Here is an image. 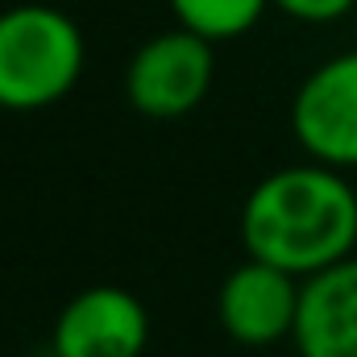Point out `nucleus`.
I'll return each mask as SVG.
<instances>
[{
    "instance_id": "1",
    "label": "nucleus",
    "mask_w": 357,
    "mask_h": 357,
    "mask_svg": "<svg viewBox=\"0 0 357 357\" xmlns=\"http://www.w3.org/2000/svg\"><path fill=\"white\" fill-rule=\"evenodd\" d=\"M245 258H258L295 278L345 262L357 250V191L345 171L295 162L270 171L241 208Z\"/></svg>"
},
{
    "instance_id": "2",
    "label": "nucleus",
    "mask_w": 357,
    "mask_h": 357,
    "mask_svg": "<svg viewBox=\"0 0 357 357\" xmlns=\"http://www.w3.org/2000/svg\"><path fill=\"white\" fill-rule=\"evenodd\" d=\"M88 67V42L71 13L54 4H13L0 13V108L42 112L67 100Z\"/></svg>"
},
{
    "instance_id": "8",
    "label": "nucleus",
    "mask_w": 357,
    "mask_h": 357,
    "mask_svg": "<svg viewBox=\"0 0 357 357\" xmlns=\"http://www.w3.org/2000/svg\"><path fill=\"white\" fill-rule=\"evenodd\" d=\"M167 4L183 29L208 42H233L250 33L270 8V0H167Z\"/></svg>"
},
{
    "instance_id": "6",
    "label": "nucleus",
    "mask_w": 357,
    "mask_h": 357,
    "mask_svg": "<svg viewBox=\"0 0 357 357\" xmlns=\"http://www.w3.org/2000/svg\"><path fill=\"white\" fill-rule=\"evenodd\" d=\"M146 345H150L146 303L112 282L84 287L79 295H71L50 333L54 357H142Z\"/></svg>"
},
{
    "instance_id": "7",
    "label": "nucleus",
    "mask_w": 357,
    "mask_h": 357,
    "mask_svg": "<svg viewBox=\"0 0 357 357\" xmlns=\"http://www.w3.org/2000/svg\"><path fill=\"white\" fill-rule=\"evenodd\" d=\"M291 345L299 357H357V254L303 278Z\"/></svg>"
},
{
    "instance_id": "5",
    "label": "nucleus",
    "mask_w": 357,
    "mask_h": 357,
    "mask_svg": "<svg viewBox=\"0 0 357 357\" xmlns=\"http://www.w3.org/2000/svg\"><path fill=\"white\" fill-rule=\"evenodd\" d=\"M299 299H303V278L266 266L258 258H245L225 274L216 291V316L229 341L245 349H270L295 337Z\"/></svg>"
},
{
    "instance_id": "9",
    "label": "nucleus",
    "mask_w": 357,
    "mask_h": 357,
    "mask_svg": "<svg viewBox=\"0 0 357 357\" xmlns=\"http://www.w3.org/2000/svg\"><path fill=\"white\" fill-rule=\"evenodd\" d=\"M270 8H278L282 17L303 21V25H333L354 13L357 0H270Z\"/></svg>"
},
{
    "instance_id": "3",
    "label": "nucleus",
    "mask_w": 357,
    "mask_h": 357,
    "mask_svg": "<svg viewBox=\"0 0 357 357\" xmlns=\"http://www.w3.org/2000/svg\"><path fill=\"white\" fill-rule=\"evenodd\" d=\"M216 79V42L191 29H162L146 38L125 67V100L150 121H178L204 104Z\"/></svg>"
},
{
    "instance_id": "4",
    "label": "nucleus",
    "mask_w": 357,
    "mask_h": 357,
    "mask_svg": "<svg viewBox=\"0 0 357 357\" xmlns=\"http://www.w3.org/2000/svg\"><path fill=\"white\" fill-rule=\"evenodd\" d=\"M291 133L312 162L357 171V46L303 75L291 96Z\"/></svg>"
}]
</instances>
